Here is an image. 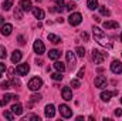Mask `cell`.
Here are the masks:
<instances>
[{
	"label": "cell",
	"mask_w": 122,
	"mask_h": 121,
	"mask_svg": "<svg viewBox=\"0 0 122 121\" xmlns=\"http://www.w3.org/2000/svg\"><path fill=\"white\" fill-rule=\"evenodd\" d=\"M27 87H29L31 91H38L41 87H43V80L38 78V77H33L30 81H29Z\"/></svg>",
	"instance_id": "obj_3"
},
{
	"label": "cell",
	"mask_w": 122,
	"mask_h": 121,
	"mask_svg": "<svg viewBox=\"0 0 122 121\" xmlns=\"http://www.w3.org/2000/svg\"><path fill=\"white\" fill-rule=\"evenodd\" d=\"M115 116H117V117H121V116H122V110H121V108L115 110Z\"/></svg>",
	"instance_id": "obj_38"
},
{
	"label": "cell",
	"mask_w": 122,
	"mask_h": 121,
	"mask_svg": "<svg viewBox=\"0 0 122 121\" xmlns=\"http://www.w3.org/2000/svg\"><path fill=\"white\" fill-rule=\"evenodd\" d=\"M117 94H118V91H102L101 93V100L102 101H109L111 97H114Z\"/></svg>",
	"instance_id": "obj_12"
},
{
	"label": "cell",
	"mask_w": 122,
	"mask_h": 121,
	"mask_svg": "<svg viewBox=\"0 0 122 121\" xmlns=\"http://www.w3.org/2000/svg\"><path fill=\"white\" fill-rule=\"evenodd\" d=\"M20 7L23 9V11H30V10H33V6H31L30 0H21L20 1Z\"/></svg>",
	"instance_id": "obj_16"
},
{
	"label": "cell",
	"mask_w": 122,
	"mask_h": 121,
	"mask_svg": "<svg viewBox=\"0 0 122 121\" xmlns=\"http://www.w3.org/2000/svg\"><path fill=\"white\" fill-rule=\"evenodd\" d=\"M121 103H122V98H121Z\"/></svg>",
	"instance_id": "obj_45"
},
{
	"label": "cell",
	"mask_w": 122,
	"mask_h": 121,
	"mask_svg": "<svg viewBox=\"0 0 122 121\" xmlns=\"http://www.w3.org/2000/svg\"><path fill=\"white\" fill-rule=\"evenodd\" d=\"M11 6H13V0H4V3H3V10H10L11 9Z\"/></svg>",
	"instance_id": "obj_27"
},
{
	"label": "cell",
	"mask_w": 122,
	"mask_h": 121,
	"mask_svg": "<svg viewBox=\"0 0 122 121\" xmlns=\"http://www.w3.org/2000/svg\"><path fill=\"white\" fill-rule=\"evenodd\" d=\"M24 120L27 121V120H36V121H40V117L38 116H29V117H26Z\"/></svg>",
	"instance_id": "obj_37"
},
{
	"label": "cell",
	"mask_w": 122,
	"mask_h": 121,
	"mask_svg": "<svg viewBox=\"0 0 122 121\" xmlns=\"http://www.w3.org/2000/svg\"><path fill=\"white\" fill-rule=\"evenodd\" d=\"M30 98H31V103H37V101L41 100V95H40V94H33Z\"/></svg>",
	"instance_id": "obj_34"
},
{
	"label": "cell",
	"mask_w": 122,
	"mask_h": 121,
	"mask_svg": "<svg viewBox=\"0 0 122 121\" xmlns=\"http://www.w3.org/2000/svg\"><path fill=\"white\" fill-rule=\"evenodd\" d=\"M11 31H13V26H11L10 23H6V24H3V26L0 27V33H1L3 36H10Z\"/></svg>",
	"instance_id": "obj_10"
},
{
	"label": "cell",
	"mask_w": 122,
	"mask_h": 121,
	"mask_svg": "<svg viewBox=\"0 0 122 121\" xmlns=\"http://www.w3.org/2000/svg\"><path fill=\"white\" fill-rule=\"evenodd\" d=\"M81 22H82V16L80 13H71L70 17H68V23L71 26H78Z\"/></svg>",
	"instance_id": "obj_4"
},
{
	"label": "cell",
	"mask_w": 122,
	"mask_h": 121,
	"mask_svg": "<svg viewBox=\"0 0 122 121\" xmlns=\"http://www.w3.org/2000/svg\"><path fill=\"white\" fill-rule=\"evenodd\" d=\"M102 26H104V29H107V30H108V29H117L119 24H118V22L107 20V22H104V24H102Z\"/></svg>",
	"instance_id": "obj_18"
},
{
	"label": "cell",
	"mask_w": 122,
	"mask_h": 121,
	"mask_svg": "<svg viewBox=\"0 0 122 121\" xmlns=\"http://www.w3.org/2000/svg\"><path fill=\"white\" fill-rule=\"evenodd\" d=\"M6 57H7V51L4 46H0V59H6Z\"/></svg>",
	"instance_id": "obj_30"
},
{
	"label": "cell",
	"mask_w": 122,
	"mask_h": 121,
	"mask_svg": "<svg viewBox=\"0 0 122 121\" xmlns=\"http://www.w3.org/2000/svg\"><path fill=\"white\" fill-rule=\"evenodd\" d=\"M58 111H60L61 117H64V118H70L72 116V110L68 105H65V104H61L60 107H58Z\"/></svg>",
	"instance_id": "obj_5"
},
{
	"label": "cell",
	"mask_w": 122,
	"mask_h": 121,
	"mask_svg": "<svg viewBox=\"0 0 122 121\" xmlns=\"http://www.w3.org/2000/svg\"><path fill=\"white\" fill-rule=\"evenodd\" d=\"M0 74H1V73H0Z\"/></svg>",
	"instance_id": "obj_46"
},
{
	"label": "cell",
	"mask_w": 122,
	"mask_h": 121,
	"mask_svg": "<svg viewBox=\"0 0 122 121\" xmlns=\"http://www.w3.org/2000/svg\"><path fill=\"white\" fill-rule=\"evenodd\" d=\"M75 7H77V4H75V3H74V1H70V3H68V4H67V7H65V9H67V10H68V11H72V10H74V9H75Z\"/></svg>",
	"instance_id": "obj_31"
},
{
	"label": "cell",
	"mask_w": 122,
	"mask_h": 121,
	"mask_svg": "<svg viewBox=\"0 0 122 121\" xmlns=\"http://www.w3.org/2000/svg\"><path fill=\"white\" fill-rule=\"evenodd\" d=\"M81 37H82L84 40H88V34H87L85 31H84V33H81Z\"/></svg>",
	"instance_id": "obj_41"
},
{
	"label": "cell",
	"mask_w": 122,
	"mask_h": 121,
	"mask_svg": "<svg viewBox=\"0 0 122 121\" xmlns=\"http://www.w3.org/2000/svg\"><path fill=\"white\" fill-rule=\"evenodd\" d=\"M33 14H34V17L38 19V20H43V19H44V11H43L40 7H34V9H33Z\"/></svg>",
	"instance_id": "obj_17"
},
{
	"label": "cell",
	"mask_w": 122,
	"mask_h": 121,
	"mask_svg": "<svg viewBox=\"0 0 122 121\" xmlns=\"http://www.w3.org/2000/svg\"><path fill=\"white\" fill-rule=\"evenodd\" d=\"M19 43H20V44H24V43H26V41H24V38H23L21 36H19Z\"/></svg>",
	"instance_id": "obj_42"
},
{
	"label": "cell",
	"mask_w": 122,
	"mask_h": 121,
	"mask_svg": "<svg viewBox=\"0 0 122 121\" xmlns=\"http://www.w3.org/2000/svg\"><path fill=\"white\" fill-rule=\"evenodd\" d=\"M47 37H48V40H50L51 43H54V44H58V43H61V38L58 37V36H56V34H51V33H50Z\"/></svg>",
	"instance_id": "obj_24"
},
{
	"label": "cell",
	"mask_w": 122,
	"mask_h": 121,
	"mask_svg": "<svg viewBox=\"0 0 122 121\" xmlns=\"http://www.w3.org/2000/svg\"><path fill=\"white\" fill-rule=\"evenodd\" d=\"M107 57H108L107 53H104V51H101V50H97V49L92 50V60L95 61V64H101Z\"/></svg>",
	"instance_id": "obj_2"
},
{
	"label": "cell",
	"mask_w": 122,
	"mask_h": 121,
	"mask_svg": "<svg viewBox=\"0 0 122 121\" xmlns=\"http://www.w3.org/2000/svg\"><path fill=\"white\" fill-rule=\"evenodd\" d=\"M111 71L115 73V74H121L122 73V63L118 60H114L111 64Z\"/></svg>",
	"instance_id": "obj_8"
},
{
	"label": "cell",
	"mask_w": 122,
	"mask_h": 121,
	"mask_svg": "<svg viewBox=\"0 0 122 121\" xmlns=\"http://www.w3.org/2000/svg\"><path fill=\"white\" fill-rule=\"evenodd\" d=\"M64 9V0H56V9H53V11H62Z\"/></svg>",
	"instance_id": "obj_23"
},
{
	"label": "cell",
	"mask_w": 122,
	"mask_h": 121,
	"mask_svg": "<svg viewBox=\"0 0 122 121\" xmlns=\"http://www.w3.org/2000/svg\"><path fill=\"white\" fill-rule=\"evenodd\" d=\"M107 86V77H104V76H98L97 78H95V87H98V88H104Z\"/></svg>",
	"instance_id": "obj_11"
},
{
	"label": "cell",
	"mask_w": 122,
	"mask_h": 121,
	"mask_svg": "<svg viewBox=\"0 0 122 121\" xmlns=\"http://www.w3.org/2000/svg\"><path fill=\"white\" fill-rule=\"evenodd\" d=\"M19 97L17 95H14V94H4V97H3V100L0 101V105L1 107H4L9 101H11V100H17Z\"/></svg>",
	"instance_id": "obj_14"
},
{
	"label": "cell",
	"mask_w": 122,
	"mask_h": 121,
	"mask_svg": "<svg viewBox=\"0 0 122 121\" xmlns=\"http://www.w3.org/2000/svg\"><path fill=\"white\" fill-rule=\"evenodd\" d=\"M29 70H30V67H29L27 63H24V64H19V66L16 67V73H17L19 76H27Z\"/></svg>",
	"instance_id": "obj_7"
},
{
	"label": "cell",
	"mask_w": 122,
	"mask_h": 121,
	"mask_svg": "<svg viewBox=\"0 0 122 121\" xmlns=\"http://www.w3.org/2000/svg\"><path fill=\"white\" fill-rule=\"evenodd\" d=\"M44 113H46V117L53 118V117H54V114H56V107H54L53 104H47V105H46Z\"/></svg>",
	"instance_id": "obj_13"
},
{
	"label": "cell",
	"mask_w": 122,
	"mask_h": 121,
	"mask_svg": "<svg viewBox=\"0 0 122 121\" xmlns=\"http://www.w3.org/2000/svg\"><path fill=\"white\" fill-rule=\"evenodd\" d=\"M11 111H13L16 116H20V114L23 113V107H21V104H19V103H17V104H13V105H11Z\"/></svg>",
	"instance_id": "obj_21"
},
{
	"label": "cell",
	"mask_w": 122,
	"mask_h": 121,
	"mask_svg": "<svg viewBox=\"0 0 122 121\" xmlns=\"http://www.w3.org/2000/svg\"><path fill=\"white\" fill-rule=\"evenodd\" d=\"M54 68H56L57 71H60V73H64L67 67H65V64H64L62 61H57L56 60V63H54Z\"/></svg>",
	"instance_id": "obj_22"
},
{
	"label": "cell",
	"mask_w": 122,
	"mask_h": 121,
	"mask_svg": "<svg viewBox=\"0 0 122 121\" xmlns=\"http://www.w3.org/2000/svg\"><path fill=\"white\" fill-rule=\"evenodd\" d=\"M60 56H61V53L58 51V50H56V49L48 51V57H50V60H58Z\"/></svg>",
	"instance_id": "obj_20"
},
{
	"label": "cell",
	"mask_w": 122,
	"mask_h": 121,
	"mask_svg": "<svg viewBox=\"0 0 122 121\" xmlns=\"http://www.w3.org/2000/svg\"><path fill=\"white\" fill-rule=\"evenodd\" d=\"M21 57H23L21 51H20V50H14L13 54H11V61H13V63H19V61L21 60Z\"/></svg>",
	"instance_id": "obj_19"
},
{
	"label": "cell",
	"mask_w": 122,
	"mask_h": 121,
	"mask_svg": "<svg viewBox=\"0 0 122 121\" xmlns=\"http://www.w3.org/2000/svg\"><path fill=\"white\" fill-rule=\"evenodd\" d=\"M92 33H94V37L97 38V41L99 43V44H102V46H107V41H105V33L104 30H101L99 27H95L94 26V29H92Z\"/></svg>",
	"instance_id": "obj_1"
},
{
	"label": "cell",
	"mask_w": 122,
	"mask_h": 121,
	"mask_svg": "<svg viewBox=\"0 0 122 121\" xmlns=\"http://www.w3.org/2000/svg\"><path fill=\"white\" fill-rule=\"evenodd\" d=\"M75 53H77V56H78V57H84V56H85V49L78 46V47L75 49Z\"/></svg>",
	"instance_id": "obj_28"
},
{
	"label": "cell",
	"mask_w": 122,
	"mask_h": 121,
	"mask_svg": "<svg viewBox=\"0 0 122 121\" xmlns=\"http://www.w3.org/2000/svg\"><path fill=\"white\" fill-rule=\"evenodd\" d=\"M61 94H62V98L64 100H67V101L72 100V91H71L70 87H62L61 88Z\"/></svg>",
	"instance_id": "obj_9"
},
{
	"label": "cell",
	"mask_w": 122,
	"mask_h": 121,
	"mask_svg": "<svg viewBox=\"0 0 122 121\" xmlns=\"http://www.w3.org/2000/svg\"><path fill=\"white\" fill-rule=\"evenodd\" d=\"M51 78H53V80H61L62 76H61L60 71H57V73H53V74H51Z\"/></svg>",
	"instance_id": "obj_35"
},
{
	"label": "cell",
	"mask_w": 122,
	"mask_h": 121,
	"mask_svg": "<svg viewBox=\"0 0 122 121\" xmlns=\"http://www.w3.org/2000/svg\"><path fill=\"white\" fill-rule=\"evenodd\" d=\"M33 49H34V51H36L38 56H41V54L46 51V46H44V43H43L41 40H36V41H34Z\"/></svg>",
	"instance_id": "obj_6"
},
{
	"label": "cell",
	"mask_w": 122,
	"mask_h": 121,
	"mask_svg": "<svg viewBox=\"0 0 122 121\" xmlns=\"http://www.w3.org/2000/svg\"><path fill=\"white\" fill-rule=\"evenodd\" d=\"M121 41H122V33H121Z\"/></svg>",
	"instance_id": "obj_44"
},
{
	"label": "cell",
	"mask_w": 122,
	"mask_h": 121,
	"mask_svg": "<svg viewBox=\"0 0 122 121\" xmlns=\"http://www.w3.org/2000/svg\"><path fill=\"white\" fill-rule=\"evenodd\" d=\"M82 77H84V68H81L78 71V78H82Z\"/></svg>",
	"instance_id": "obj_39"
},
{
	"label": "cell",
	"mask_w": 122,
	"mask_h": 121,
	"mask_svg": "<svg viewBox=\"0 0 122 121\" xmlns=\"http://www.w3.org/2000/svg\"><path fill=\"white\" fill-rule=\"evenodd\" d=\"M4 117H6L7 120L13 121L14 120V113H13V111H4Z\"/></svg>",
	"instance_id": "obj_29"
},
{
	"label": "cell",
	"mask_w": 122,
	"mask_h": 121,
	"mask_svg": "<svg viewBox=\"0 0 122 121\" xmlns=\"http://www.w3.org/2000/svg\"><path fill=\"white\" fill-rule=\"evenodd\" d=\"M1 26H3V17L0 16V27H1Z\"/></svg>",
	"instance_id": "obj_43"
},
{
	"label": "cell",
	"mask_w": 122,
	"mask_h": 121,
	"mask_svg": "<svg viewBox=\"0 0 122 121\" xmlns=\"http://www.w3.org/2000/svg\"><path fill=\"white\" fill-rule=\"evenodd\" d=\"M71 86H72V87H75V88H78V87H80V81L74 78V80H71Z\"/></svg>",
	"instance_id": "obj_36"
},
{
	"label": "cell",
	"mask_w": 122,
	"mask_h": 121,
	"mask_svg": "<svg viewBox=\"0 0 122 121\" xmlns=\"http://www.w3.org/2000/svg\"><path fill=\"white\" fill-rule=\"evenodd\" d=\"M10 86H11V84H10V81H3V83L0 84V88H3V90H9V88H10Z\"/></svg>",
	"instance_id": "obj_33"
},
{
	"label": "cell",
	"mask_w": 122,
	"mask_h": 121,
	"mask_svg": "<svg viewBox=\"0 0 122 121\" xmlns=\"http://www.w3.org/2000/svg\"><path fill=\"white\" fill-rule=\"evenodd\" d=\"M67 63L70 66V68H74L75 67V56L72 51H67Z\"/></svg>",
	"instance_id": "obj_15"
},
{
	"label": "cell",
	"mask_w": 122,
	"mask_h": 121,
	"mask_svg": "<svg viewBox=\"0 0 122 121\" xmlns=\"http://www.w3.org/2000/svg\"><path fill=\"white\" fill-rule=\"evenodd\" d=\"M6 71V66L3 63H0V73H4Z\"/></svg>",
	"instance_id": "obj_40"
},
{
	"label": "cell",
	"mask_w": 122,
	"mask_h": 121,
	"mask_svg": "<svg viewBox=\"0 0 122 121\" xmlns=\"http://www.w3.org/2000/svg\"><path fill=\"white\" fill-rule=\"evenodd\" d=\"M87 6H88V9L95 10V9L98 7V0H88V1H87Z\"/></svg>",
	"instance_id": "obj_25"
},
{
	"label": "cell",
	"mask_w": 122,
	"mask_h": 121,
	"mask_svg": "<svg viewBox=\"0 0 122 121\" xmlns=\"http://www.w3.org/2000/svg\"><path fill=\"white\" fill-rule=\"evenodd\" d=\"M99 11H101V14H102V16H109V14H111V11H109L108 9H105L104 6H102V7H99Z\"/></svg>",
	"instance_id": "obj_32"
},
{
	"label": "cell",
	"mask_w": 122,
	"mask_h": 121,
	"mask_svg": "<svg viewBox=\"0 0 122 121\" xmlns=\"http://www.w3.org/2000/svg\"><path fill=\"white\" fill-rule=\"evenodd\" d=\"M14 17L16 19H23V9L21 7H16V10H14Z\"/></svg>",
	"instance_id": "obj_26"
}]
</instances>
